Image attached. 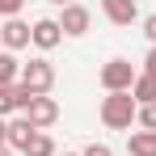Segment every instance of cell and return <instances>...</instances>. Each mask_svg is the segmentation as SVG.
I'll return each mask as SVG.
<instances>
[{
    "label": "cell",
    "mask_w": 156,
    "mask_h": 156,
    "mask_svg": "<svg viewBox=\"0 0 156 156\" xmlns=\"http://www.w3.org/2000/svg\"><path fill=\"white\" fill-rule=\"evenodd\" d=\"M97 114H101V122H105L110 131H131L135 114H139V101H135L131 93H105Z\"/></svg>",
    "instance_id": "obj_1"
},
{
    "label": "cell",
    "mask_w": 156,
    "mask_h": 156,
    "mask_svg": "<svg viewBox=\"0 0 156 156\" xmlns=\"http://www.w3.org/2000/svg\"><path fill=\"white\" fill-rule=\"evenodd\" d=\"M135 80H139V72H135L131 59H105L101 72H97V84H101L105 93H131Z\"/></svg>",
    "instance_id": "obj_2"
},
{
    "label": "cell",
    "mask_w": 156,
    "mask_h": 156,
    "mask_svg": "<svg viewBox=\"0 0 156 156\" xmlns=\"http://www.w3.org/2000/svg\"><path fill=\"white\" fill-rule=\"evenodd\" d=\"M21 84H26L34 97H47V93L55 89V63L47 59V55H38V59L21 63Z\"/></svg>",
    "instance_id": "obj_3"
},
{
    "label": "cell",
    "mask_w": 156,
    "mask_h": 156,
    "mask_svg": "<svg viewBox=\"0 0 156 156\" xmlns=\"http://www.w3.org/2000/svg\"><path fill=\"white\" fill-rule=\"evenodd\" d=\"M93 26V13L84 9V4H68L63 13H59V30H63V38H84Z\"/></svg>",
    "instance_id": "obj_4"
},
{
    "label": "cell",
    "mask_w": 156,
    "mask_h": 156,
    "mask_svg": "<svg viewBox=\"0 0 156 156\" xmlns=\"http://www.w3.org/2000/svg\"><path fill=\"white\" fill-rule=\"evenodd\" d=\"M0 42H4V51H26L34 42V26H26L21 17H9L0 26Z\"/></svg>",
    "instance_id": "obj_5"
},
{
    "label": "cell",
    "mask_w": 156,
    "mask_h": 156,
    "mask_svg": "<svg viewBox=\"0 0 156 156\" xmlns=\"http://www.w3.org/2000/svg\"><path fill=\"white\" fill-rule=\"evenodd\" d=\"M26 118H30V122H34L38 131L55 127V122H59V101H55L51 93H47V97H34V101L26 105Z\"/></svg>",
    "instance_id": "obj_6"
},
{
    "label": "cell",
    "mask_w": 156,
    "mask_h": 156,
    "mask_svg": "<svg viewBox=\"0 0 156 156\" xmlns=\"http://www.w3.org/2000/svg\"><path fill=\"white\" fill-rule=\"evenodd\" d=\"M59 42H63L59 17H38V21H34V47H38V51H55Z\"/></svg>",
    "instance_id": "obj_7"
},
{
    "label": "cell",
    "mask_w": 156,
    "mask_h": 156,
    "mask_svg": "<svg viewBox=\"0 0 156 156\" xmlns=\"http://www.w3.org/2000/svg\"><path fill=\"white\" fill-rule=\"evenodd\" d=\"M101 13H105V21H114V26L139 21V4L135 0H101Z\"/></svg>",
    "instance_id": "obj_8"
},
{
    "label": "cell",
    "mask_w": 156,
    "mask_h": 156,
    "mask_svg": "<svg viewBox=\"0 0 156 156\" xmlns=\"http://www.w3.org/2000/svg\"><path fill=\"white\" fill-rule=\"evenodd\" d=\"M34 135H38V127L30 122L26 114H17V118H9V148H13V152H26Z\"/></svg>",
    "instance_id": "obj_9"
},
{
    "label": "cell",
    "mask_w": 156,
    "mask_h": 156,
    "mask_svg": "<svg viewBox=\"0 0 156 156\" xmlns=\"http://www.w3.org/2000/svg\"><path fill=\"white\" fill-rule=\"evenodd\" d=\"M127 152L131 156H156V131H127Z\"/></svg>",
    "instance_id": "obj_10"
},
{
    "label": "cell",
    "mask_w": 156,
    "mask_h": 156,
    "mask_svg": "<svg viewBox=\"0 0 156 156\" xmlns=\"http://www.w3.org/2000/svg\"><path fill=\"white\" fill-rule=\"evenodd\" d=\"M17 80H21V63H17V55H13V51H0V89L17 84Z\"/></svg>",
    "instance_id": "obj_11"
},
{
    "label": "cell",
    "mask_w": 156,
    "mask_h": 156,
    "mask_svg": "<svg viewBox=\"0 0 156 156\" xmlns=\"http://www.w3.org/2000/svg\"><path fill=\"white\" fill-rule=\"evenodd\" d=\"M131 97L139 105H156V76H144V72H139V80L131 84Z\"/></svg>",
    "instance_id": "obj_12"
},
{
    "label": "cell",
    "mask_w": 156,
    "mask_h": 156,
    "mask_svg": "<svg viewBox=\"0 0 156 156\" xmlns=\"http://www.w3.org/2000/svg\"><path fill=\"white\" fill-rule=\"evenodd\" d=\"M26 156H55V139L47 135V131H38L34 139H30V148H26Z\"/></svg>",
    "instance_id": "obj_13"
},
{
    "label": "cell",
    "mask_w": 156,
    "mask_h": 156,
    "mask_svg": "<svg viewBox=\"0 0 156 156\" xmlns=\"http://www.w3.org/2000/svg\"><path fill=\"white\" fill-rule=\"evenodd\" d=\"M135 122L144 131H156V105H139V114H135Z\"/></svg>",
    "instance_id": "obj_14"
},
{
    "label": "cell",
    "mask_w": 156,
    "mask_h": 156,
    "mask_svg": "<svg viewBox=\"0 0 156 156\" xmlns=\"http://www.w3.org/2000/svg\"><path fill=\"white\" fill-rule=\"evenodd\" d=\"M21 9H26V0H0V17L9 21V17H21Z\"/></svg>",
    "instance_id": "obj_15"
},
{
    "label": "cell",
    "mask_w": 156,
    "mask_h": 156,
    "mask_svg": "<svg viewBox=\"0 0 156 156\" xmlns=\"http://www.w3.org/2000/svg\"><path fill=\"white\" fill-rule=\"evenodd\" d=\"M13 110H17V101H13V84H9V89H0V118H9Z\"/></svg>",
    "instance_id": "obj_16"
},
{
    "label": "cell",
    "mask_w": 156,
    "mask_h": 156,
    "mask_svg": "<svg viewBox=\"0 0 156 156\" xmlns=\"http://www.w3.org/2000/svg\"><path fill=\"white\" fill-rule=\"evenodd\" d=\"M80 156H114V152H110V144H89Z\"/></svg>",
    "instance_id": "obj_17"
},
{
    "label": "cell",
    "mask_w": 156,
    "mask_h": 156,
    "mask_svg": "<svg viewBox=\"0 0 156 156\" xmlns=\"http://www.w3.org/2000/svg\"><path fill=\"white\" fill-rule=\"evenodd\" d=\"M144 76H156V47L144 55Z\"/></svg>",
    "instance_id": "obj_18"
},
{
    "label": "cell",
    "mask_w": 156,
    "mask_h": 156,
    "mask_svg": "<svg viewBox=\"0 0 156 156\" xmlns=\"http://www.w3.org/2000/svg\"><path fill=\"white\" fill-rule=\"evenodd\" d=\"M144 34H148V42L156 47V13H152V17H144Z\"/></svg>",
    "instance_id": "obj_19"
},
{
    "label": "cell",
    "mask_w": 156,
    "mask_h": 156,
    "mask_svg": "<svg viewBox=\"0 0 156 156\" xmlns=\"http://www.w3.org/2000/svg\"><path fill=\"white\" fill-rule=\"evenodd\" d=\"M0 148H9V122L0 118Z\"/></svg>",
    "instance_id": "obj_20"
},
{
    "label": "cell",
    "mask_w": 156,
    "mask_h": 156,
    "mask_svg": "<svg viewBox=\"0 0 156 156\" xmlns=\"http://www.w3.org/2000/svg\"><path fill=\"white\" fill-rule=\"evenodd\" d=\"M51 4H59V9H68V4H76V0H51Z\"/></svg>",
    "instance_id": "obj_21"
},
{
    "label": "cell",
    "mask_w": 156,
    "mask_h": 156,
    "mask_svg": "<svg viewBox=\"0 0 156 156\" xmlns=\"http://www.w3.org/2000/svg\"><path fill=\"white\" fill-rule=\"evenodd\" d=\"M0 156H13V148H0Z\"/></svg>",
    "instance_id": "obj_22"
},
{
    "label": "cell",
    "mask_w": 156,
    "mask_h": 156,
    "mask_svg": "<svg viewBox=\"0 0 156 156\" xmlns=\"http://www.w3.org/2000/svg\"><path fill=\"white\" fill-rule=\"evenodd\" d=\"M63 156H80V152H63Z\"/></svg>",
    "instance_id": "obj_23"
}]
</instances>
